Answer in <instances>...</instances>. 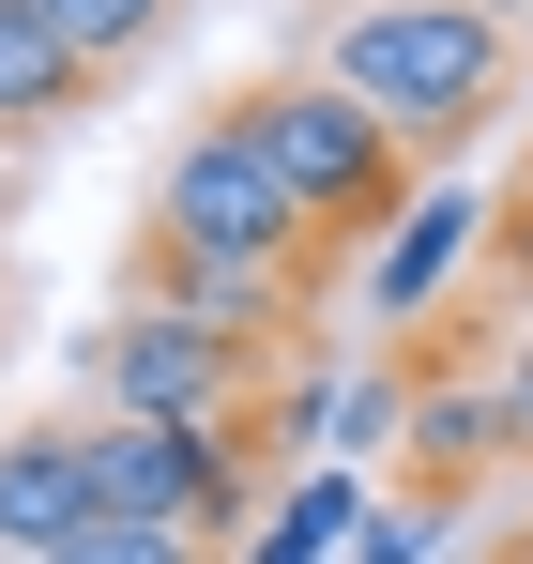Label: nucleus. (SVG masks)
Segmentation results:
<instances>
[{"mask_svg":"<svg viewBox=\"0 0 533 564\" xmlns=\"http://www.w3.org/2000/svg\"><path fill=\"white\" fill-rule=\"evenodd\" d=\"M488 397H503V443H533V351H519L503 381H488Z\"/></svg>","mask_w":533,"mask_h":564,"instance_id":"f3484780","label":"nucleus"},{"mask_svg":"<svg viewBox=\"0 0 533 564\" xmlns=\"http://www.w3.org/2000/svg\"><path fill=\"white\" fill-rule=\"evenodd\" d=\"M138 305H183V321H214L229 351H274L290 336V275H260V260H138Z\"/></svg>","mask_w":533,"mask_h":564,"instance_id":"6e6552de","label":"nucleus"},{"mask_svg":"<svg viewBox=\"0 0 533 564\" xmlns=\"http://www.w3.org/2000/svg\"><path fill=\"white\" fill-rule=\"evenodd\" d=\"M488 260H503V290H533V184L488 214Z\"/></svg>","mask_w":533,"mask_h":564,"instance_id":"dca6fc26","label":"nucleus"},{"mask_svg":"<svg viewBox=\"0 0 533 564\" xmlns=\"http://www.w3.org/2000/svg\"><path fill=\"white\" fill-rule=\"evenodd\" d=\"M320 77H336L396 153H457V138H488V107H503V31L457 15V0H351V15L320 31Z\"/></svg>","mask_w":533,"mask_h":564,"instance_id":"f257e3e1","label":"nucleus"},{"mask_svg":"<svg viewBox=\"0 0 533 564\" xmlns=\"http://www.w3.org/2000/svg\"><path fill=\"white\" fill-rule=\"evenodd\" d=\"M91 443V519H153V534H229L244 519V443L229 427H77Z\"/></svg>","mask_w":533,"mask_h":564,"instance_id":"39448f33","label":"nucleus"},{"mask_svg":"<svg viewBox=\"0 0 533 564\" xmlns=\"http://www.w3.org/2000/svg\"><path fill=\"white\" fill-rule=\"evenodd\" d=\"M77 534H91V443L77 427H15V443H0V550L62 564Z\"/></svg>","mask_w":533,"mask_h":564,"instance_id":"0eeeda50","label":"nucleus"},{"mask_svg":"<svg viewBox=\"0 0 533 564\" xmlns=\"http://www.w3.org/2000/svg\"><path fill=\"white\" fill-rule=\"evenodd\" d=\"M91 381H107L122 427H229L244 381H260V351H229V336L183 321V305H122V321L91 336Z\"/></svg>","mask_w":533,"mask_h":564,"instance_id":"20e7f679","label":"nucleus"},{"mask_svg":"<svg viewBox=\"0 0 533 564\" xmlns=\"http://www.w3.org/2000/svg\"><path fill=\"white\" fill-rule=\"evenodd\" d=\"M443 519H457V503H366L351 564H443Z\"/></svg>","mask_w":533,"mask_h":564,"instance_id":"4468645a","label":"nucleus"},{"mask_svg":"<svg viewBox=\"0 0 533 564\" xmlns=\"http://www.w3.org/2000/svg\"><path fill=\"white\" fill-rule=\"evenodd\" d=\"M351 534H366V473H351V458H320L290 503H274L260 550H274V564H320V550H351Z\"/></svg>","mask_w":533,"mask_h":564,"instance_id":"9b49d317","label":"nucleus"},{"mask_svg":"<svg viewBox=\"0 0 533 564\" xmlns=\"http://www.w3.org/2000/svg\"><path fill=\"white\" fill-rule=\"evenodd\" d=\"M503 564H533V534H519V550H503Z\"/></svg>","mask_w":533,"mask_h":564,"instance_id":"6ab92c4d","label":"nucleus"},{"mask_svg":"<svg viewBox=\"0 0 533 564\" xmlns=\"http://www.w3.org/2000/svg\"><path fill=\"white\" fill-rule=\"evenodd\" d=\"M305 198L274 184L260 122L244 107H214L198 138L168 153V184H153V260H260V275H305Z\"/></svg>","mask_w":533,"mask_h":564,"instance_id":"7ed1b4c3","label":"nucleus"},{"mask_svg":"<svg viewBox=\"0 0 533 564\" xmlns=\"http://www.w3.org/2000/svg\"><path fill=\"white\" fill-rule=\"evenodd\" d=\"M62 564H214V534H153V519H91Z\"/></svg>","mask_w":533,"mask_h":564,"instance_id":"2eb2a0df","label":"nucleus"},{"mask_svg":"<svg viewBox=\"0 0 533 564\" xmlns=\"http://www.w3.org/2000/svg\"><path fill=\"white\" fill-rule=\"evenodd\" d=\"M412 397H427L412 367H351L336 397H320V443H336V458H366V443H412Z\"/></svg>","mask_w":533,"mask_h":564,"instance_id":"f8f14e48","label":"nucleus"},{"mask_svg":"<svg viewBox=\"0 0 533 564\" xmlns=\"http://www.w3.org/2000/svg\"><path fill=\"white\" fill-rule=\"evenodd\" d=\"M472 260H488V198H472V184H427L396 229H381V260H366V305H381V321H427V305H443Z\"/></svg>","mask_w":533,"mask_h":564,"instance_id":"423d86ee","label":"nucleus"},{"mask_svg":"<svg viewBox=\"0 0 533 564\" xmlns=\"http://www.w3.org/2000/svg\"><path fill=\"white\" fill-rule=\"evenodd\" d=\"M0 198H15V169H0Z\"/></svg>","mask_w":533,"mask_h":564,"instance_id":"aec40b11","label":"nucleus"},{"mask_svg":"<svg viewBox=\"0 0 533 564\" xmlns=\"http://www.w3.org/2000/svg\"><path fill=\"white\" fill-rule=\"evenodd\" d=\"M77 93H91L77 62H62L46 31H15V15H0V138H15V122H62Z\"/></svg>","mask_w":533,"mask_h":564,"instance_id":"ddd939ff","label":"nucleus"},{"mask_svg":"<svg viewBox=\"0 0 533 564\" xmlns=\"http://www.w3.org/2000/svg\"><path fill=\"white\" fill-rule=\"evenodd\" d=\"M457 15H488V31H519V15H533V0H457Z\"/></svg>","mask_w":533,"mask_h":564,"instance_id":"a211bd4d","label":"nucleus"},{"mask_svg":"<svg viewBox=\"0 0 533 564\" xmlns=\"http://www.w3.org/2000/svg\"><path fill=\"white\" fill-rule=\"evenodd\" d=\"M0 564H15V550H0Z\"/></svg>","mask_w":533,"mask_h":564,"instance_id":"412c9836","label":"nucleus"},{"mask_svg":"<svg viewBox=\"0 0 533 564\" xmlns=\"http://www.w3.org/2000/svg\"><path fill=\"white\" fill-rule=\"evenodd\" d=\"M229 107L260 122L274 184L305 198V229H320V245H351V229H396V214L427 198V184H412V153H396V138H381V122H366L336 77H274V93H229Z\"/></svg>","mask_w":533,"mask_h":564,"instance_id":"f03ea898","label":"nucleus"},{"mask_svg":"<svg viewBox=\"0 0 533 564\" xmlns=\"http://www.w3.org/2000/svg\"><path fill=\"white\" fill-rule=\"evenodd\" d=\"M0 15H15V31H46L77 77H122V62L153 46V15H168V0H0Z\"/></svg>","mask_w":533,"mask_h":564,"instance_id":"9d476101","label":"nucleus"},{"mask_svg":"<svg viewBox=\"0 0 533 564\" xmlns=\"http://www.w3.org/2000/svg\"><path fill=\"white\" fill-rule=\"evenodd\" d=\"M488 443H503V397H488V381H427V397H412V473H427V503H472Z\"/></svg>","mask_w":533,"mask_h":564,"instance_id":"1a4fd4ad","label":"nucleus"}]
</instances>
